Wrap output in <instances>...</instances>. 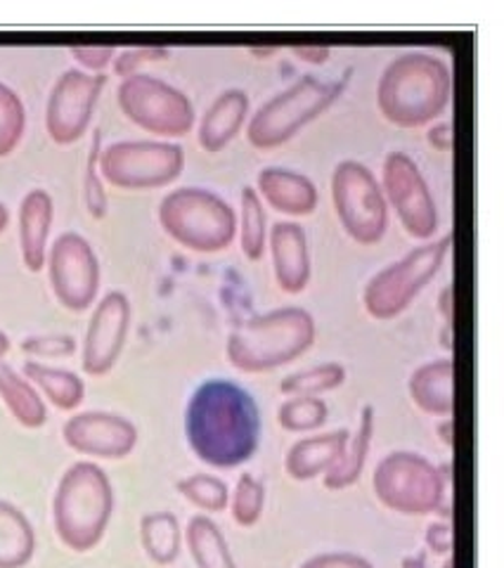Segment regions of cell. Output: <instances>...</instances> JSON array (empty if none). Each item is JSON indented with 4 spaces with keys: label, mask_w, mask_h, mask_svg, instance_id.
<instances>
[{
    "label": "cell",
    "mask_w": 504,
    "mask_h": 568,
    "mask_svg": "<svg viewBox=\"0 0 504 568\" xmlns=\"http://www.w3.org/2000/svg\"><path fill=\"white\" fill-rule=\"evenodd\" d=\"M185 436L196 459L213 469H235L261 446V410L246 388L209 379L185 407Z\"/></svg>",
    "instance_id": "obj_1"
},
{
    "label": "cell",
    "mask_w": 504,
    "mask_h": 568,
    "mask_svg": "<svg viewBox=\"0 0 504 568\" xmlns=\"http://www.w3.org/2000/svg\"><path fill=\"white\" fill-rule=\"evenodd\" d=\"M453 100V69L439 55L412 50L393 58L376 83V106L399 129H422Z\"/></svg>",
    "instance_id": "obj_2"
},
{
    "label": "cell",
    "mask_w": 504,
    "mask_h": 568,
    "mask_svg": "<svg viewBox=\"0 0 504 568\" xmlns=\"http://www.w3.org/2000/svg\"><path fill=\"white\" fill-rule=\"evenodd\" d=\"M315 317L296 306H284L249 317L230 332L225 355L230 365L259 375L299 361L315 344Z\"/></svg>",
    "instance_id": "obj_3"
},
{
    "label": "cell",
    "mask_w": 504,
    "mask_h": 568,
    "mask_svg": "<svg viewBox=\"0 0 504 568\" xmlns=\"http://www.w3.org/2000/svg\"><path fill=\"white\" fill-rule=\"evenodd\" d=\"M351 71L353 69H346L336 81H322L313 74H305L286 91L263 102L246 126L251 145L256 150H275L290 142L299 131L320 119L344 95Z\"/></svg>",
    "instance_id": "obj_4"
},
{
    "label": "cell",
    "mask_w": 504,
    "mask_h": 568,
    "mask_svg": "<svg viewBox=\"0 0 504 568\" xmlns=\"http://www.w3.org/2000/svg\"><path fill=\"white\" fill-rule=\"evenodd\" d=\"M159 223L180 246L219 254L238 235V213L221 194L204 187H178L159 204Z\"/></svg>",
    "instance_id": "obj_5"
},
{
    "label": "cell",
    "mask_w": 504,
    "mask_h": 568,
    "mask_svg": "<svg viewBox=\"0 0 504 568\" xmlns=\"http://www.w3.org/2000/svg\"><path fill=\"white\" fill-rule=\"evenodd\" d=\"M112 486L104 471L90 462H79L71 467L58 486L56 526L64 545L77 552H85L98 540L112 517Z\"/></svg>",
    "instance_id": "obj_6"
},
{
    "label": "cell",
    "mask_w": 504,
    "mask_h": 568,
    "mask_svg": "<svg viewBox=\"0 0 504 568\" xmlns=\"http://www.w3.org/2000/svg\"><path fill=\"white\" fill-rule=\"evenodd\" d=\"M445 488L447 467L441 469L424 455L410 450H395L382 457L372 476L376 500L403 517L445 514Z\"/></svg>",
    "instance_id": "obj_7"
},
{
    "label": "cell",
    "mask_w": 504,
    "mask_h": 568,
    "mask_svg": "<svg viewBox=\"0 0 504 568\" xmlns=\"http://www.w3.org/2000/svg\"><path fill=\"white\" fill-rule=\"evenodd\" d=\"M450 248H453V235H443L436 242L415 246L403 258L374 273L363 290L367 315L386 323L405 313L426 284L441 273Z\"/></svg>",
    "instance_id": "obj_8"
},
{
    "label": "cell",
    "mask_w": 504,
    "mask_h": 568,
    "mask_svg": "<svg viewBox=\"0 0 504 568\" xmlns=\"http://www.w3.org/2000/svg\"><path fill=\"white\" fill-rule=\"evenodd\" d=\"M330 190L336 219L353 242L372 246L384 240L389 230V204L382 185L363 162H355V159L339 162L332 171Z\"/></svg>",
    "instance_id": "obj_9"
},
{
    "label": "cell",
    "mask_w": 504,
    "mask_h": 568,
    "mask_svg": "<svg viewBox=\"0 0 504 568\" xmlns=\"http://www.w3.org/2000/svg\"><path fill=\"white\" fill-rule=\"evenodd\" d=\"M185 152L169 140H119L100 152L102 181L119 190H157L183 173Z\"/></svg>",
    "instance_id": "obj_10"
},
{
    "label": "cell",
    "mask_w": 504,
    "mask_h": 568,
    "mask_svg": "<svg viewBox=\"0 0 504 568\" xmlns=\"http://www.w3.org/2000/svg\"><path fill=\"white\" fill-rule=\"evenodd\" d=\"M117 100L125 119L159 138H183L194 126L192 100L175 85L142 71L119 83Z\"/></svg>",
    "instance_id": "obj_11"
},
{
    "label": "cell",
    "mask_w": 504,
    "mask_h": 568,
    "mask_svg": "<svg viewBox=\"0 0 504 568\" xmlns=\"http://www.w3.org/2000/svg\"><path fill=\"white\" fill-rule=\"evenodd\" d=\"M382 192L386 204L403 223L405 233L429 242L439 230V209L417 162L405 152H389L382 169Z\"/></svg>",
    "instance_id": "obj_12"
},
{
    "label": "cell",
    "mask_w": 504,
    "mask_h": 568,
    "mask_svg": "<svg viewBox=\"0 0 504 568\" xmlns=\"http://www.w3.org/2000/svg\"><path fill=\"white\" fill-rule=\"evenodd\" d=\"M46 265L52 292L64 308H90L100 290V261L83 235L62 233L48 248Z\"/></svg>",
    "instance_id": "obj_13"
},
{
    "label": "cell",
    "mask_w": 504,
    "mask_h": 568,
    "mask_svg": "<svg viewBox=\"0 0 504 568\" xmlns=\"http://www.w3.org/2000/svg\"><path fill=\"white\" fill-rule=\"evenodd\" d=\"M107 85L104 74L67 69L52 85L46 104V131L58 145H74L93 121V112Z\"/></svg>",
    "instance_id": "obj_14"
},
{
    "label": "cell",
    "mask_w": 504,
    "mask_h": 568,
    "mask_svg": "<svg viewBox=\"0 0 504 568\" xmlns=\"http://www.w3.org/2000/svg\"><path fill=\"white\" fill-rule=\"evenodd\" d=\"M131 325V304L123 292L104 294L95 306L85 332L83 369L88 375H107L119 358Z\"/></svg>",
    "instance_id": "obj_15"
},
{
    "label": "cell",
    "mask_w": 504,
    "mask_h": 568,
    "mask_svg": "<svg viewBox=\"0 0 504 568\" xmlns=\"http://www.w3.org/2000/svg\"><path fill=\"white\" fill-rule=\"evenodd\" d=\"M64 440L83 455L121 459L135 448L138 432L129 419L119 415L83 413L64 424Z\"/></svg>",
    "instance_id": "obj_16"
},
{
    "label": "cell",
    "mask_w": 504,
    "mask_h": 568,
    "mask_svg": "<svg viewBox=\"0 0 504 568\" xmlns=\"http://www.w3.org/2000/svg\"><path fill=\"white\" fill-rule=\"evenodd\" d=\"M270 254L273 273L280 290L286 294H301L311 282V248L305 230L299 223L282 221L270 230Z\"/></svg>",
    "instance_id": "obj_17"
},
{
    "label": "cell",
    "mask_w": 504,
    "mask_h": 568,
    "mask_svg": "<svg viewBox=\"0 0 504 568\" xmlns=\"http://www.w3.org/2000/svg\"><path fill=\"white\" fill-rule=\"evenodd\" d=\"M52 221H56V204L50 192L43 187L29 190L20 204V248L31 273L46 268Z\"/></svg>",
    "instance_id": "obj_18"
},
{
    "label": "cell",
    "mask_w": 504,
    "mask_h": 568,
    "mask_svg": "<svg viewBox=\"0 0 504 568\" xmlns=\"http://www.w3.org/2000/svg\"><path fill=\"white\" fill-rule=\"evenodd\" d=\"M259 197L286 216H311L317 209V187L309 175L292 169L268 166L259 173Z\"/></svg>",
    "instance_id": "obj_19"
},
{
    "label": "cell",
    "mask_w": 504,
    "mask_h": 568,
    "mask_svg": "<svg viewBox=\"0 0 504 568\" xmlns=\"http://www.w3.org/2000/svg\"><path fill=\"white\" fill-rule=\"evenodd\" d=\"M410 398L422 413L453 417L455 413V361L441 358L420 365L407 382Z\"/></svg>",
    "instance_id": "obj_20"
},
{
    "label": "cell",
    "mask_w": 504,
    "mask_h": 568,
    "mask_svg": "<svg viewBox=\"0 0 504 568\" xmlns=\"http://www.w3.org/2000/svg\"><path fill=\"white\" fill-rule=\"evenodd\" d=\"M349 436V429H339L296 440L284 457L286 476L294 478V481H313L317 476H325L344 453Z\"/></svg>",
    "instance_id": "obj_21"
},
{
    "label": "cell",
    "mask_w": 504,
    "mask_h": 568,
    "mask_svg": "<svg viewBox=\"0 0 504 568\" xmlns=\"http://www.w3.org/2000/svg\"><path fill=\"white\" fill-rule=\"evenodd\" d=\"M249 116V95L240 88H228L219 98L211 102L202 116L196 140L206 152H221L242 131Z\"/></svg>",
    "instance_id": "obj_22"
},
{
    "label": "cell",
    "mask_w": 504,
    "mask_h": 568,
    "mask_svg": "<svg viewBox=\"0 0 504 568\" xmlns=\"http://www.w3.org/2000/svg\"><path fill=\"white\" fill-rule=\"evenodd\" d=\"M372 438H374V407L363 405L355 434L349 436L346 448L334 462V467L322 476V484H325L327 490H344L360 481V476H363V469L367 465Z\"/></svg>",
    "instance_id": "obj_23"
},
{
    "label": "cell",
    "mask_w": 504,
    "mask_h": 568,
    "mask_svg": "<svg viewBox=\"0 0 504 568\" xmlns=\"http://www.w3.org/2000/svg\"><path fill=\"white\" fill-rule=\"evenodd\" d=\"M185 538L196 568H238L223 530L209 517H192Z\"/></svg>",
    "instance_id": "obj_24"
},
{
    "label": "cell",
    "mask_w": 504,
    "mask_h": 568,
    "mask_svg": "<svg viewBox=\"0 0 504 568\" xmlns=\"http://www.w3.org/2000/svg\"><path fill=\"white\" fill-rule=\"evenodd\" d=\"M33 528L10 503H0V568H20L33 555Z\"/></svg>",
    "instance_id": "obj_25"
},
{
    "label": "cell",
    "mask_w": 504,
    "mask_h": 568,
    "mask_svg": "<svg viewBox=\"0 0 504 568\" xmlns=\"http://www.w3.org/2000/svg\"><path fill=\"white\" fill-rule=\"evenodd\" d=\"M0 396H3L14 419L29 429H36L46 422V405L39 394L27 379L17 377V372H12L3 361H0Z\"/></svg>",
    "instance_id": "obj_26"
},
{
    "label": "cell",
    "mask_w": 504,
    "mask_h": 568,
    "mask_svg": "<svg viewBox=\"0 0 504 568\" xmlns=\"http://www.w3.org/2000/svg\"><path fill=\"white\" fill-rule=\"evenodd\" d=\"M140 530H142V545H145V552L157 564H173L178 559L183 532H180V524L171 511L148 514L140 524Z\"/></svg>",
    "instance_id": "obj_27"
},
{
    "label": "cell",
    "mask_w": 504,
    "mask_h": 568,
    "mask_svg": "<svg viewBox=\"0 0 504 568\" xmlns=\"http://www.w3.org/2000/svg\"><path fill=\"white\" fill-rule=\"evenodd\" d=\"M24 375L43 388V394L56 403L60 410H74V407L83 400V382L71 375L67 369L48 367L41 363H27Z\"/></svg>",
    "instance_id": "obj_28"
},
{
    "label": "cell",
    "mask_w": 504,
    "mask_h": 568,
    "mask_svg": "<svg viewBox=\"0 0 504 568\" xmlns=\"http://www.w3.org/2000/svg\"><path fill=\"white\" fill-rule=\"evenodd\" d=\"M346 382V367L339 363H322L317 367H309L294 372L280 382V390L284 396H320L327 390L339 388Z\"/></svg>",
    "instance_id": "obj_29"
},
{
    "label": "cell",
    "mask_w": 504,
    "mask_h": 568,
    "mask_svg": "<svg viewBox=\"0 0 504 568\" xmlns=\"http://www.w3.org/2000/svg\"><path fill=\"white\" fill-rule=\"evenodd\" d=\"M330 417V407L320 396H290L278 410V424L290 434L317 432Z\"/></svg>",
    "instance_id": "obj_30"
},
{
    "label": "cell",
    "mask_w": 504,
    "mask_h": 568,
    "mask_svg": "<svg viewBox=\"0 0 504 568\" xmlns=\"http://www.w3.org/2000/svg\"><path fill=\"white\" fill-rule=\"evenodd\" d=\"M240 227V244L249 261H261L265 254V209L259 197L256 187L242 190V223Z\"/></svg>",
    "instance_id": "obj_31"
},
{
    "label": "cell",
    "mask_w": 504,
    "mask_h": 568,
    "mask_svg": "<svg viewBox=\"0 0 504 568\" xmlns=\"http://www.w3.org/2000/svg\"><path fill=\"white\" fill-rule=\"evenodd\" d=\"M27 131V110L22 98L0 81V159L10 156Z\"/></svg>",
    "instance_id": "obj_32"
},
{
    "label": "cell",
    "mask_w": 504,
    "mask_h": 568,
    "mask_svg": "<svg viewBox=\"0 0 504 568\" xmlns=\"http://www.w3.org/2000/svg\"><path fill=\"white\" fill-rule=\"evenodd\" d=\"M175 488L185 497V500H190L194 507H200L202 511H209V514L223 511L230 503L228 484L213 474H192L183 478V481H178Z\"/></svg>",
    "instance_id": "obj_33"
},
{
    "label": "cell",
    "mask_w": 504,
    "mask_h": 568,
    "mask_svg": "<svg viewBox=\"0 0 504 568\" xmlns=\"http://www.w3.org/2000/svg\"><path fill=\"white\" fill-rule=\"evenodd\" d=\"M230 511L238 526L251 528L263 517L265 507V488L254 474H242L235 484V490L230 493Z\"/></svg>",
    "instance_id": "obj_34"
},
{
    "label": "cell",
    "mask_w": 504,
    "mask_h": 568,
    "mask_svg": "<svg viewBox=\"0 0 504 568\" xmlns=\"http://www.w3.org/2000/svg\"><path fill=\"white\" fill-rule=\"evenodd\" d=\"M100 152H102V131H93V140H90V150L85 159V173H83V200L85 209L90 213V219H104L107 209H110V202H107V192L102 185V175L98 169L100 162Z\"/></svg>",
    "instance_id": "obj_35"
},
{
    "label": "cell",
    "mask_w": 504,
    "mask_h": 568,
    "mask_svg": "<svg viewBox=\"0 0 504 568\" xmlns=\"http://www.w3.org/2000/svg\"><path fill=\"white\" fill-rule=\"evenodd\" d=\"M171 50L164 45H138V48H125L114 58V74L123 81L129 77L140 74V67L148 62H161L169 60Z\"/></svg>",
    "instance_id": "obj_36"
},
{
    "label": "cell",
    "mask_w": 504,
    "mask_h": 568,
    "mask_svg": "<svg viewBox=\"0 0 504 568\" xmlns=\"http://www.w3.org/2000/svg\"><path fill=\"white\" fill-rule=\"evenodd\" d=\"M69 55L74 58L81 67L88 69V74H102L117 58L114 45H71Z\"/></svg>",
    "instance_id": "obj_37"
},
{
    "label": "cell",
    "mask_w": 504,
    "mask_h": 568,
    "mask_svg": "<svg viewBox=\"0 0 504 568\" xmlns=\"http://www.w3.org/2000/svg\"><path fill=\"white\" fill-rule=\"evenodd\" d=\"M22 348L27 353L46 355V358H50V355H71V353H74V348H77V342H74V336H67V334L31 336V339H27L22 344Z\"/></svg>",
    "instance_id": "obj_38"
},
{
    "label": "cell",
    "mask_w": 504,
    "mask_h": 568,
    "mask_svg": "<svg viewBox=\"0 0 504 568\" xmlns=\"http://www.w3.org/2000/svg\"><path fill=\"white\" fill-rule=\"evenodd\" d=\"M424 542L429 547V552L450 557L455 549V528L450 521H434L429 524L424 530Z\"/></svg>",
    "instance_id": "obj_39"
},
{
    "label": "cell",
    "mask_w": 504,
    "mask_h": 568,
    "mask_svg": "<svg viewBox=\"0 0 504 568\" xmlns=\"http://www.w3.org/2000/svg\"><path fill=\"white\" fill-rule=\"evenodd\" d=\"M299 568H374L365 557L353 552H322L305 559Z\"/></svg>",
    "instance_id": "obj_40"
},
{
    "label": "cell",
    "mask_w": 504,
    "mask_h": 568,
    "mask_svg": "<svg viewBox=\"0 0 504 568\" xmlns=\"http://www.w3.org/2000/svg\"><path fill=\"white\" fill-rule=\"evenodd\" d=\"M429 145L439 152H453V123L441 121L426 133Z\"/></svg>",
    "instance_id": "obj_41"
},
{
    "label": "cell",
    "mask_w": 504,
    "mask_h": 568,
    "mask_svg": "<svg viewBox=\"0 0 504 568\" xmlns=\"http://www.w3.org/2000/svg\"><path fill=\"white\" fill-rule=\"evenodd\" d=\"M292 52L303 62L325 64L330 60V55H332V48L330 45H294Z\"/></svg>",
    "instance_id": "obj_42"
},
{
    "label": "cell",
    "mask_w": 504,
    "mask_h": 568,
    "mask_svg": "<svg viewBox=\"0 0 504 568\" xmlns=\"http://www.w3.org/2000/svg\"><path fill=\"white\" fill-rule=\"evenodd\" d=\"M439 311L443 315V327L453 329L455 325V287L453 284H445L441 296H439Z\"/></svg>",
    "instance_id": "obj_43"
},
{
    "label": "cell",
    "mask_w": 504,
    "mask_h": 568,
    "mask_svg": "<svg viewBox=\"0 0 504 568\" xmlns=\"http://www.w3.org/2000/svg\"><path fill=\"white\" fill-rule=\"evenodd\" d=\"M439 436L443 440V446L455 448V422H453V417H443V422L439 424Z\"/></svg>",
    "instance_id": "obj_44"
},
{
    "label": "cell",
    "mask_w": 504,
    "mask_h": 568,
    "mask_svg": "<svg viewBox=\"0 0 504 568\" xmlns=\"http://www.w3.org/2000/svg\"><path fill=\"white\" fill-rule=\"evenodd\" d=\"M401 568H426V555L420 552V555H410L403 559Z\"/></svg>",
    "instance_id": "obj_45"
},
{
    "label": "cell",
    "mask_w": 504,
    "mask_h": 568,
    "mask_svg": "<svg viewBox=\"0 0 504 568\" xmlns=\"http://www.w3.org/2000/svg\"><path fill=\"white\" fill-rule=\"evenodd\" d=\"M249 52H251V55H256L259 60H265L270 55H278V48L275 45H270V48H249Z\"/></svg>",
    "instance_id": "obj_46"
},
{
    "label": "cell",
    "mask_w": 504,
    "mask_h": 568,
    "mask_svg": "<svg viewBox=\"0 0 504 568\" xmlns=\"http://www.w3.org/2000/svg\"><path fill=\"white\" fill-rule=\"evenodd\" d=\"M8 223H10V211H8V206L3 202H0V235L6 233Z\"/></svg>",
    "instance_id": "obj_47"
},
{
    "label": "cell",
    "mask_w": 504,
    "mask_h": 568,
    "mask_svg": "<svg viewBox=\"0 0 504 568\" xmlns=\"http://www.w3.org/2000/svg\"><path fill=\"white\" fill-rule=\"evenodd\" d=\"M8 346H10V342H8V336H6L3 332H0V361H3V355H6Z\"/></svg>",
    "instance_id": "obj_48"
},
{
    "label": "cell",
    "mask_w": 504,
    "mask_h": 568,
    "mask_svg": "<svg viewBox=\"0 0 504 568\" xmlns=\"http://www.w3.org/2000/svg\"><path fill=\"white\" fill-rule=\"evenodd\" d=\"M443 568H455V557L450 555L445 561H443Z\"/></svg>",
    "instance_id": "obj_49"
}]
</instances>
